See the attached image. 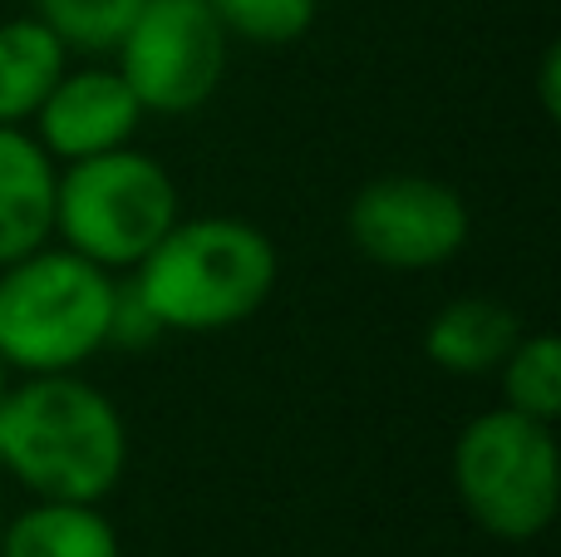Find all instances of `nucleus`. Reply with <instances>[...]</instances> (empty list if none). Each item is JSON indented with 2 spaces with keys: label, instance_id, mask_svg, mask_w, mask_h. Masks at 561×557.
<instances>
[{
  "label": "nucleus",
  "instance_id": "f257e3e1",
  "mask_svg": "<svg viewBox=\"0 0 561 557\" xmlns=\"http://www.w3.org/2000/svg\"><path fill=\"white\" fill-rule=\"evenodd\" d=\"M128 459L124 410L84 371L10 380L0 400V479H15L30 499L104 503Z\"/></svg>",
  "mask_w": 561,
  "mask_h": 557
},
{
  "label": "nucleus",
  "instance_id": "f03ea898",
  "mask_svg": "<svg viewBox=\"0 0 561 557\" xmlns=\"http://www.w3.org/2000/svg\"><path fill=\"white\" fill-rule=\"evenodd\" d=\"M124 282L163 336H222L272 302L280 252L247 217H178Z\"/></svg>",
  "mask_w": 561,
  "mask_h": 557
},
{
  "label": "nucleus",
  "instance_id": "7ed1b4c3",
  "mask_svg": "<svg viewBox=\"0 0 561 557\" xmlns=\"http://www.w3.org/2000/svg\"><path fill=\"white\" fill-rule=\"evenodd\" d=\"M118 276L45 242L0 266V361L10 375H69L114 351Z\"/></svg>",
  "mask_w": 561,
  "mask_h": 557
},
{
  "label": "nucleus",
  "instance_id": "20e7f679",
  "mask_svg": "<svg viewBox=\"0 0 561 557\" xmlns=\"http://www.w3.org/2000/svg\"><path fill=\"white\" fill-rule=\"evenodd\" d=\"M178 217H183L178 178L148 148L124 144L79 163H59L55 242L104 272L128 276Z\"/></svg>",
  "mask_w": 561,
  "mask_h": 557
},
{
  "label": "nucleus",
  "instance_id": "39448f33",
  "mask_svg": "<svg viewBox=\"0 0 561 557\" xmlns=\"http://www.w3.org/2000/svg\"><path fill=\"white\" fill-rule=\"evenodd\" d=\"M454 493L473 528L497 543H533L552 528L561 503L557 424L493 405L454 440Z\"/></svg>",
  "mask_w": 561,
  "mask_h": 557
},
{
  "label": "nucleus",
  "instance_id": "423d86ee",
  "mask_svg": "<svg viewBox=\"0 0 561 557\" xmlns=\"http://www.w3.org/2000/svg\"><path fill=\"white\" fill-rule=\"evenodd\" d=\"M232 39L207 0H144L108 65L124 75L144 114L187 118L217 99Z\"/></svg>",
  "mask_w": 561,
  "mask_h": 557
},
{
  "label": "nucleus",
  "instance_id": "0eeeda50",
  "mask_svg": "<svg viewBox=\"0 0 561 557\" xmlns=\"http://www.w3.org/2000/svg\"><path fill=\"white\" fill-rule=\"evenodd\" d=\"M345 237L385 272H438L473 237L468 197L428 173H379L350 197Z\"/></svg>",
  "mask_w": 561,
  "mask_h": 557
},
{
  "label": "nucleus",
  "instance_id": "6e6552de",
  "mask_svg": "<svg viewBox=\"0 0 561 557\" xmlns=\"http://www.w3.org/2000/svg\"><path fill=\"white\" fill-rule=\"evenodd\" d=\"M144 118V104L124 84V75L108 59H84L59 75L39 114L30 118V134L55 163H79V158L134 144Z\"/></svg>",
  "mask_w": 561,
  "mask_h": 557
},
{
  "label": "nucleus",
  "instance_id": "1a4fd4ad",
  "mask_svg": "<svg viewBox=\"0 0 561 557\" xmlns=\"http://www.w3.org/2000/svg\"><path fill=\"white\" fill-rule=\"evenodd\" d=\"M59 163L20 124H0V266L55 242Z\"/></svg>",
  "mask_w": 561,
  "mask_h": 557
},
{
  "label": "nucleus",
  "instance_id": "9d476101",
  "mask_svg": "<svg viewBox=\"0 0 561 557\" xmlns=\"http://www.w3.org/2000/svg\"><path fill=\"white\" fill-rule=\"evenodd\" d=\"M523 316L497 296H454L424 326V355L434 371L483 380L497 375L517 341H523Z\"/></svg>",
  "mask_w": 561,
  "mask_h": 557
},
{
  "label": "nucleus",
  "instance_id": "9b49d317",
  "mask_svg": "<svg viewBox=\"0 0 561 557\" xmlns=\"http://www.w3.org/2000/svg\"><path fill=\"white\" fill-rule=\"evenodd\" d=\"M0 557H124V543L104 503L35 499L5 513Z\"/></svg>",
  "mask_w": 561,
  "mask_h": 557
},
{
  "label": "nucleus",
  "instance_id": "f8f14e48",
  "mask_svg": "<svg viewBox=\"0 0 561 557\" xmlns=\"http://www.w3.org/2000/svg\"><path fill=\"white\" fill-rule=\"evenodd\" d=\"M69 69V55L35 15L0 20V124L30 128L49 89Z\"/></svg>",
  "mask_w": 561,
  "mask_h": 557
},
{
  "label": "nucleus",
  "instance_id": "ddd939ff",
  "mask_svg": "<svg viewBox=\"0 0 561 557\" xmlns=\"http://www.w3.org/2000/svg\"><path fill=\"white\" fill-rule=\"evenodd\" d=\"M144 0H30V15L65 45L69 59H114Z\"/></svg>",
  "mask_w": 561,
  "mask_h": 557
},
{
  "label": "nucleus",
  "instance_id": "4468645a",
  "mask_svg": "<svg viewBox=\"0 0 561 557\" xmlns=\"http://www.w3.org/2000/svg\"><path fill=\"white\" fill-rule=\"evenodd\" d=\"M503 405L527 420L557 424L561 414V341L552 331H523V341L497 365Z\"/></svg>",
  "mask_w": 561,
  "mask_h": 557
},
{
  "label": "nucleus",
  "instance_id": "2eb2a0df",
  "mask_svg": "<svg viewBox=\"0 0 561 557\" xmlns=\"http://www.w3.org/2000/svg\"><path fill=\"white\" fill-rule=\"evenodd\" d=\"M207 5L222 20L227 39H247L262 49L306 39L320 15V0H207Z\"/></svg>",
  "mask_w": 561,
  "mask_h": 557
},
{
  "label": "nucleus",
  "instance_id": "dca6fc26",
  "mask_svg": "<svg viewBox=\"0 0 561 557\" xmlns=\"http://www.w3.org/2000/svg\"><path fill=\"white\" fill-rule=\"evenodd\" d=\"M537 94H542V114H547V118H557V114H561V49H557V45L542 55Z\"/></svg>",
  "mask_w": 561,
  "mask_h": 557
},
{
  "label": "nucleus",
  "instance_id": "f3484780",
  "mask_svg": "<svg viewBox=\"0 0 561 557\" xmlns=\"http://www.w3.org/2000/svg\"><path fill=\"white\" fill-rule=\"evenodd\" d=\"M10 380H15V375H10V365L0 361V400H5V390H10Z\"/></svg>",
  "mask_w": 561,
  "mask_h": 557
},
{
  "label": "nucleus",
  "instance_id": "a211bd4d",
  "mask_svg": "<svg viewBox=\"0 0 561 557\" xmlns=\"http://www.w3.org/2000/svg\"><path fill=\"white\" fill-rule=\"evenodd\" d=\"M5 513H10L5 509V479H0V528H5Z\"/></svg>",
  "mask_w": 561,
  "mask_h": 557
}]
</instances>
